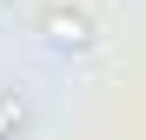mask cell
Masks as SVG:
<instances>
[{
  "instance_id": "cell-2",
  "label": "cell",
  "mask_w": 146,
  "mask_h": 140,
  "mask_svg": "<svg viewBox=\"0 0 146 140\" xmlns=\"http://www.w3.org/2000/svg\"><path fill=\"white\" fill-rule=\"evenodd\" d=\"M20 120H27L20 100H13V93H0V140H20Z\"/></svg>"
},
{
  "instance_id": "cell-1",
  "label": "cell",
  "mask_w": 146,
  "mask_h": 140,
  "mask_svg": "<svg viewBox=\"0 0 146 140\" xmlns=\"http://www.w3.org/2000/svg\"><path fill=\"white\" fill-rule=\"evenodd\" d=\"M40 40L53 47V54H86L93 47V20L80 7H46L40 13Z\"/></svg>"
},
{
  "instance_id": "cell-3",
  "label": "cell",
  "mask_w": 146,
  "mask_h": 140,
  "mask_svg": "<svg viewBox=\"0 0 146 140\" xmlns=\"http://www.w3.org/2000/svg\"><path fill=\"white\" fill-rule=\"evenodd\" d=\"M0 7H7V0H0Z\"/></svg>"
}]
</instances>
